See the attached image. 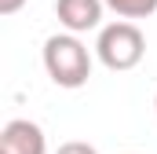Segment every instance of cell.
I'll list each match as a JSON object with an SVG mask.
<instances>
[{
	"instance_id": "6da1fadb",
	"label": "cell",
	"mask_w": 157,
	"mask_h": 154,
	"mask_svg": "<svg viewBox=\"0 0 157 154\" xmlns=\"http://www.w3.org/2000/svg\"><path fill=\"white\" fill-rule=\"evenodd\" d=\"M44 70L59 88H80L91 77V51L73 33H55L44 40Z\"/></svg>"
},
{
	"instance_id": "7a4b0ae2",
	"label": "cell",
	"mask_w": 157,
	"mask_h": 154,
	"mask_svg": "<svg viewBox=\"0 0 157 154\" xmlns=\"http://www.w3.org/2000/svg\"><path fill=\"white\" fill-rule=\"evenodd\" d=\"M95 55L106 70L113 74H124V70H135L146 55V37L135 22H110L99 30V40H95Z\"/></svg>"
},
{
	"instance_id": "3957f363",
	"label": "cell",
	"mask_w": 157,
	"mask_h": 154,
	"mask_svg": "<svg viewBox=\"0 0 157 154\" xmlns=\"http://www.w3.org/2000/svg\"><path fill=\"white\" fill-rule=\"evenodd\" d=\"M0 154H48L44 128L29 117H15L0 132Z\"/></svg>"
},
{
	"instance_id": "277c9868",
	"label": "cell",
	"mask_w": 157,
	"mask_h": 154,
	"mask_svg": "<svg viewBox=\"0 0 157 154\" xmlns=\"http://www.w3.org/2000/svg\"><path fill=\"white\" fill-rule=\"evenodd\" d=\"M102 11H106L102 0H55V15L66 26V33H73V37L95 30L102 22Z\"/></svg>"
},
{
	"instance_id": "5b68a950",
	"label": "cell",
	"mask_w": 157,
	"mask_h": 154,
	"mask_svg": "<svg viewBox=\"0 0 157 154\" xmlns=\"http://www.w3.org/2000/svg\"><path fill=\"white\" fill-rule=\"evenodd\" d=\"M121 22H132V18H150L157 11V0H102Z\"/></svg>"
},
{
	"instance_id": "8992f818",
	"label": "cell",
	"mask_w": 157,
	"mask_h": 154,
	"mask_svg": "<svg viewBox=\"0 0 157 154\" xmlns=\"http://www.w3.org/2000/svg\"><path fill=\"white\" fill-rule=\"evenodd\" d=\"M55 154H99L91 143H80V140H70V143H62Z\"/></svg>"
},
{
	"instance_id": "52a82bcc",
	"label": "cell",
	"mask_w": 157,
	"mask_h": 154,
	"mask_svg": "<svg viewBox=\"0 0 157 154\" xmlns=\"http://www.w3.org/2000/svg\"><path fill=\"white\" fill-rule=\"evenodd\" d=\"M22 4L26 0H0V15H15V11H22Z\"/></svg>"
},
{
	"instance_id": "ba28073f",
	"label": "cell",
	"mask_w": 157,
	"mask_h": 154,
	"mask_svg": "<svg viewBox=\"0 0 157 154\" xmlns=\"http://www.w3.org/2000/svg\"><path fill=\"white\" fill-rule=\"evenodd\" d=\"M154 110H157V95H154Z\"/></svg>"
}]
</instances>
